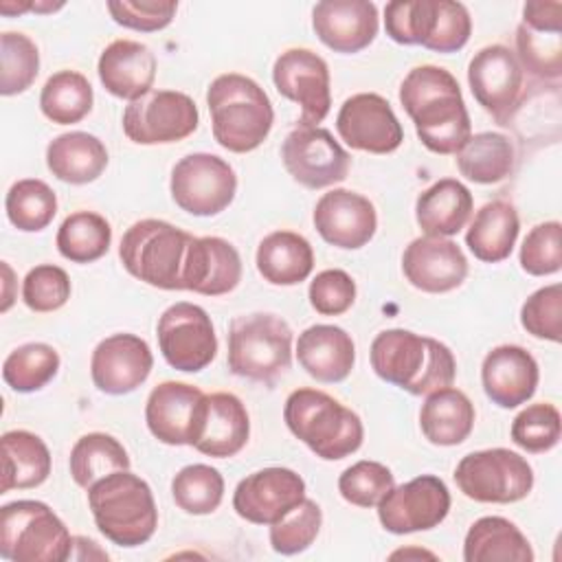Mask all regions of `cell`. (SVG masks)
I'll list each match as a JSON object with an SVG mask.
<instances>
[{
    "mask_svg": "<svg viewBox=\"0 0 562 562\" xmlns=\"http://www.w3.org/2000/svg\"><path fill=\"white\" fill-rule=\"evenodd\" d=\"M472 206L470 189L454 178H443L419 193L415 220L426 235L452 237L468 224Z\"/></svg>",
    "mask_w": 562,
    "mask_h": 562,
    "instance_id": "cell-30",
    "label": "cell"
},
{
    "mask_svg": "<svg viewBox=\"0 0 562 562\" xmlns=\"http://www.w3.org/2000/svg\"><path fill=\"white\" fill-rule=\"evenodd\" d=\"M2 272H4V301H2V312H7L9 307H11V292H9V288H11V277H13V272H11V268L7 266V261H2Z\"/></svg>",
    "mask_w": 562,
    "mask_h": 562,
    "instance_id": "cell-56",
    "label": "cell"
},
{
    "mask_svg": "<svg viewBox=\"0 0 562 562\" xmlns=\"http://www.w3.org/2000/svg\"><path fill=\"white\" fill-rule=\"evenodd\" d=\"M305 498V481L290 468H263L241 479L233 509L252 525H272Z\"/></svg>",
    "mask_w": 562,
    "mask_h": 562,
    "instance_id": "cell-20",
    "label": "cell"
},
{
    "mask_svg": "<svg viewBox=\"0 0 562 562\" xmlns=\"http://www.w3.org/2000/svg\"><path fill=\"white\" fill-rule=\"evenodd\" d=\"M57 250L72 263H92L101 259L112 241L110 222L94 211L70 213L57 231Z\"/></svg>",
    "mask_w": 562,
    "mask_h": 562,
    "instance_id": "cell-40",
    "label": "cell"
},
{
    "mask_svg": "<svg viewBox=\"0 0 562 562\" xmlns=\"http://www.w3.org/2000/svg\"><path fill=\"white\" fill-rule=\"evenodd\" d=\"M206 408V395L187 382L167 380L151 389L145 404L149 432L167 446H193Z\"/></svg>",
    "mask_w": 562,
    "mask_h": 562,
    "instance_id": "cell-18",
    "label": "cell"
},
{
    "mask_svg": "<svg viewBox=\"0 0 562 562\" xmlns=\"http://www.w3.org/2000/svg\"><path fill=\"white\" fill-rule=\"evenodd\" d=\"M450 512V492L435 474L415 476L393 485L378 503V518L389 533L404 536L428 531L443 522Z\"/></svg>",
    "mask_w": 562,
    "mask_h": 562,
    "instance_id": "cell-15",
    "label": "cell"
},
{
    "mask_svg": "<svg viewBox=\"0 0 562 562\" xmlns=\"http://www.w3.org/2000/svg\"><path fill=\"white\" fill-rule=\"evenodd\" d=\"M516 59L538 79H560L562 75V33L516 29Z\"/></svg>",
    "mask_w": 562,
    "mask_h": 562,
    "instance_id": "cell-47",
    "label": "cell"
},
{
    "mask_svg": "<svg viewBox=\"0 0 562 562\" xmlns=\"http://www.w3.org/2000/svg\"><path fill=\"white\" fill-rule=\"evenodd\" d=\"M241 281V257L235 246L222 237H193L182 277V290L220 296L228 294Z\"/></svg>",
    "mask_w": 562,
    "mask_h": 562,
    "instance_id": "cell-26",
    "label": "cell"
},
{
    "mask_svg": "<svg viewBox=\"0 0 562 562\" xmlns=\"http://www.w3.org/2000/svg\"><path fill=\"white\" fill-rule=\"evenodd\" d=\"M285 171L307 189H325L342 182L351 167V156L334 140L325 127L292 130L281 145Z\"/></svg>",
    "mask_w": 562,
    "mask_h": 562,
    "instance_id": "cell-16",
    "label": "cell"
},
{
    "mask_svg": "<svg viewBox=\"0 0 562 562\" xmlns=\"http://www.w3.org/2000/svg\"><path fill=\"white\" fill-rule=\"evenodd\" d=\"M61 7H64V2H57V4H53V2H31V11H37V13H50V11H57Z\"/></svg>",
    "mask_w": 562,
    "mask_h": 562,
    "instance_id": "cell-57",
    "label": "cell"
},
{
    "mask_svg": "<svg viewBox=\"0 0 562 562\" xmlns=\"http://www.w3.org/2000/svg\"><path fill=\"white\" fill-rule=\"evenodd\" d=\"M40 72V53L24 33L4 31L0 35V92L20 94L31 88Z\"/></svg>",
    "mask_w": 562,
    "mask_h": 562,
    "instance_id": "cell-44",
    "label": "cell"
},
{
    "mask_svg": "<svg viewBox=\"0 0 562 562\" xmlns=\"http://www.w3.org/2000/svg\"><path fill=\"white\" fill-rule=\"evenodd\" d=\"M402 270L413 288L430 294H443L465 281L468 259L452 239L424 235L406 246L402 255Z\"/></svg>",
    "mask_w": 562,
    "mask_h": 562,
    "instance_id": "cell-23",
    "label": "cell"
},
{
    "mask_svg": "<svg viewBox=\"0 0 562 562\" xmlns=\"http://www.w3.org/2000/svg\"><path fill=\"white\" fill-rule=\"evenodd\" d=\"M112 20L125 29L151 33L171 24L178 2L162 0H112L108 2Z\"/></svg>",
    "mask_w": 562,
    "mask_h": 562,
    "instance_id": "cell-52",
    "label": "cell"
},
{
    "mask_svg": "<svg viewBox=\"0 0 562 562\" xmlns=\"http://www.w3.org/2000/svg\"><path fill=\"white\" fill-rule=\"evenodd\" d=\"M408 555H417V558L422 555V558H432V560H435V555H432V553H428V551H404V549H402V551L391 553V558H393V560H395V558H408Z\"/></svg>",
    "mask_w": 562,
    "mask_h": 562,
    "instance_id": "cell-58",
    "label": "cell"
},
{
    "mask_svg": "<svg viewBox=\"0 0 562 562\" xmlns=\"http://www.w3.org/2000/svg\"><path fill=\"white\" fill-rule=\"evenodd\" d=\"M198 123L195 101L178 90H149L123 112V132L138 145L178 143L191 136Z\"/></svg>",
    "mask_w": 562,
    "mask_h": 562,
    "instance_id": "cell-12",
    "label": "cell"
},
{
    "mask_svg": "<svg viewBox=\"0 0 562 562\" xmlns=\"http://www.w3.org/2000/svg\"><path fill=\"white\" fill-rule=\"evenodd\" d=\"M46 167L61 182L88 184L105 171L108 149L88 132H66L48 143Z\"/></svg>",
    "mask_w": 562,
    "mask_h": 562,
    "instance_id": "cell-31",
    "label": "cell"
},
{
    "mask_svg": "<svg viewBox=\"0 0 562 562\" xmlns=\"http://www.w3.org/2000/svg\"><path fill=\"white\" fill-rule=\"evenodd\" d=\"M2 485L0 494L11 490H31L42 485L50 474L48 446L29 430H7L0 439Z\"/></svg>",
    "mask_w": 562,
    "mask_h": 562,
    "instance_id": "cell-34",
    "label": "cell"
},
{
    "mask_svg": "<svg viewBox=\"0 0 562 562\" xmlns=\"http://www.w3.org/2000/svg\"><path fill=\"white\" fill-rule=\"evenodd\" d=\"M151 367V349L136 334H112L103 338L90 358L92 382L108 395L132 393L149 378Z\"/></svg>",
    "mask_w": 562,
    "mask_h": 562,
    "instance_id": "cell-21",
    "label": "cell"
},
{
    "mask_svg": "<svg viewBox=\"0 0 562 562\" xmlns=\"http://www.w3.org/2000/svg\"><path fill=\"white\" fill-rule=\"evenodd\" d=\"M173 202L198 217L222 213L237 193V176L233 167L215 154H189L171 169L169 180Z\"/></svg>",
    "mask_w": 562,
    "mask_h": 562,
    "instance_id": "cell-11",
    "label": "cell"
},
{
    "mask_svg": "<svg viewBox=\"0 0 562 562\" xmlns=\"http://www.w3.org/2000/svg\"><path fill=\"white\" fill-rule=\"evenodd\" d=\"M171 496L182 512L206 516L213 514L224 498V479L206 463H191L173 476Z\"/></svg>",
    "mask_w": 562,
    "mask_h": 562,
    "instance_id": "cell-43",
    "label": "cell"
},
{
    "mask_svg": "<svg viewBox=\"0 0 562 562\" xmlns=\"http://www.w3.org/2000/svg\"><path fill=\"white\" fill-rule=\"evenodd\" d=\"M323 525V512L316 501L303 498L283 518L270 525V544L281 555H296L312 547Z\"/></svg>",
    "mask_w": 562,
    "mask_h": 562,
    "instance_id": "cell-45",
    "label": "cell"
},
{
    "mask_svg": "<svg viewBox=\"0 0 562 562\" xmlns=\"http://www.w3.org/2000/svg\"><path fill=\"white\" fill-rule=\"evenodd\" d=\"M292 364V329L270 312L241 314L228 327V369L246 380L272 384Z\"/></svg>",
    "mask_w": 562,
    "mask_h": 562,
    "instance_id": "cell-7",
    "label": "cell"
},
{
    "mask_svg": "<svg viewBox=\"0 0 562 562\" xmlns=\"http://www.w3.org/2000/svg\"><path fill=\"white\" fill-rule=\"evenodd\" d=\"M538 378V362L518 345L494 347L481 364L483 391L501 408H516L531 400Z\"/></svg>",
    "mask_w": 562,
    "mask_h": 562,
    "instance_id": "cell-25",
    "label": "cell"
},
{
    "mask_svg": "<svg viewBox=\"0 0 562 562\" xmlns=\"http://www.w3.org/2000/svg\"><path fill=\"white\" fill-rule=\"evenodd\" d=\"M336 130L351 149L369 154H391L404 140V130L393 108L375 92L349 97L338 110Z\"/></svg>",
    "mask_w": 562,
    "mask_h": 562,
    "instance_id": "cell-19",
    "label": "cell"
},
{
    "mask_svg": "<svg viewBox=\"0 0 562 562\" xmlns=\"http://www.w3.org/2000/svg\"><path fill=\"white\" fill-rule=\"evenodd\" d=\"M272 81L285 99L301 105L299 125L318 127L329 114V68L321 55L310 48H288L274 59Z\"/></svg>",
    "mask_w": 562,
    "mask_h": 562,
    "instance_id": "cell-17",
    "label": "cell"
},
{
    "mask_svg": "<svg viewBox=\"0 0 562 562\" xmlns=\"http://www.w3.org/2000/svg\"><path fill=\"white\" fill-rule=\"evenodd\" d=\"M512 441L531 454L555 448L560 441V411L549 402L522 408L514 417Z\"/></svg>",
    "mask_w": 562,
    "mask_h": 562,
    "instance_id": "cell-46",
    "label": "cell"
},
{
    "mask_svg": "<svg viewBox=\"0 0 562 562\" xmlns=\"http://www.w3.org/2000/svg\"><path fill=\"white\" fill-rule=\"evenodd\" d=\"M97 72L110 94L136 101L154 86L156 57L136 40H114L103 48Z\"/></svg>",
    "mask_w": 562,
    "mask_h": 562,
    "instance_id": "cell-27",
    "label": "cell"
},
{
    "mask_svg": "<svg viewBox=\"0 0 562 562\" xmlns=\"http://www.w3.org/2000/svg\"><path fill=\"white\" fill-rule=\"evenodd\" d=\"M206 103L213 138L233 154L257 149L272 130V103L263 88L246 75L215 77L206 90Z\"/></svg>",
    "mask_w": 562,
    "mask_h": 562,
    "instance_id": "cell-3",
    "label": "cell"
},
{
    "mask_svg": "<svg viewBox=\"0 0 562 562\" xmlns=\"http://www.w3.org/2000/svg\"><path fill=\"white\" fill-rule=\"evenodd\" d=\"M92 86L77 70H59L50 75L40 92L42 114L57 125L79 123L92 110Z\"/></svg>",
    "mask_w": 562,
    "mask_h": 562,
    "instance_id": "cell-39",
    "label": "cell"
},
{
    "mask_svg": "<svg viewBox=\"0 0 562 562\" xmlns=\"http://www.w3.org/2000/svg\"><path fill=\"white\" fill-rule=\"evenodd\" d=\"M310 305L323 316H340L356 301L353 279L338 268L318 272L310 283Z\"/></svg>",
    "mask_w": 562,
    "mask_h": 562,
    "instance_id": "cell-53",
    "label": "cell"
},
{
    "mask_svg": "<svg viewBox=\"0 0 562 562\" xmlns=\"http://www.w3.org/2000/svg\"><path fill=\"white\" fill-rule=\"evenodd\" d=\"M250 419L241 400L233 393L206 395L200 435L193 448L206 457H235L248 441Z\"/></svg>",
    "mask_w": 562,
    "mask_h": 562,
    "instance_id": "cell-29",
    "label": "cell"
},
{
    "mask_svg": "<svg viewBox=\"0 0 562 562\" xmlns=\"http://www.w3.org/2000/svg\"><path fill=\"white\" fill-rule=\"evenodd\" d=\"M193 235L162 220L132 224L119 246L123 268L138 281L160 290H182Z\"/></svg>",
    "mask_w": 562,
    "mask_h": 562,
    "instance_id": "cell-6",
    "label": "cell"
},
{
    "mask_svg": "<svg viewBox=\"0 0 562 562\" xmlns=\"http://www.w3.org/2000/svg\"><path fill=\"white\" fill-rule=\"evenodd\" d=\"M88 505L99 531L119 547H140L158 527L151 487L130 470L99 479L88 490Z\"/></svg>",
    "mask_w": 562,
    "mask_h": 562,
    "instance_id": "cell-5",
    "label": "cell"
},
{
    "mask_svg": "<svg viewBox=\"0 0 562 562\" xmlns=\"http://www.w3.org/2000/svg\"><path fill=\"white\" fill-rule=\"evenodd\" d=\"M393 485V472L378 461H358L338 479L340 496L356 507H375Z\"/></svg>",
    "mask_w": 562,
    "mask_h": 562,
    "instance_id": "cell-48",
    "label": "cell"
},
{
    "mask_svg": "<svg viewBox=\"0 0 562 562\" xmlns=\"http://www.w3.org/2000/svg\"><path fill=\"white\" fill-rule=\"evenodd\" d=\"M468 83L479 105L496 123L509 125L525 88V70L516 53L503 44L481 48L468 64Z\"/></svg>",
    "mask_w": 562,
    "mask_h": 562,
    "instance_id": "cell-14",
    "label": "cell"
},
{
    "mask_svg": "<svg viewBox=\"0 0 562 562\" xmlns=\"http://www.w3.org/2000/svg\"><path fill=\"white\" fill-rule=\"evenodd\" d=\"M0 11H2L4 15L24 13V11H31V2H11V0H4V2H0Z\"/></svg>",
    "mask_w": 562,
    "mask_h": 562,
    "instance_id": "cell-55",
    "label": "cell"
},
{
    "mask_svg": "<svg viewBox=\"0 0 562 562\" xmlns=\"http://www.w3.org/2000/svg\"><path fill=\"white\" fill-rule=\"evenodd\" d=\"M457 487L476 503H516L533 487V470L525 457L507 448L465 454L454 468Z\"/></svg>",
    "mask_w": 562,
    "mask_h": 562,
    "instance_id": "cell-10",
    "label": "cell"
},
{
    "mask_svg": "<svg viewBox=\"0 0 562 562\" xmlns=\"http://www.w3.org/2000/svg\"><path fill=\"white\" fill-rule=\"evenodd\" d=\"M400 103L424 147L435 154H457L472 136L459 81L441 66L424 64L408 70L400 86Z\"/></svg>",
    "mask_w": 562,
    "mask_h": 562,
    "instance_id": "cell-1",
    "label": "cell"
},
{
    "mask_svg": "<svg viewBox=\"0 0 562 562\" xmlns=\"http://www.w3.org/2000/svg\"><path fill=\"white\" fill-rule=\"evenodd\" d=\"M59 371V353L46 342H26L13 349L2 364L4 382L18 393L44 389Z\"/></svg>",
    "mask_w": 562,
    "mask_h": 562,
    "instance_id": "cell-42",
    "label": "cell"
},
{
    "mask_svg": "<svg viewBox=\"0 0 562 562\" xmlns=\"http://www.w3.org/2000/svg\"><path fill=\"white\" fill-rule=\"evenodd\" d=\"M75 538L42 501H13L0 509V555L13 562H64Z\"/></svg>",
    "mask_w": 562,
    "mask_h": 562,
    "instance_id": "cell-9",
    "label": "cell"
},
{
    "mask_svg": "<svg viewBox=\"0 0 562 562\" xmlns=\"http://www.w3.org/2000/svg\"><path fill=\"white\" fill-rule=\"evenodd\" d=\"M116 470H130V457L112 435L88 432L70 450V476L83 490H90L99 479Z\"/></svg>",
    "mask_w": 562,
    "mask_h": 562,
    "instance_id": "cell-38",
    "label": "cell"
},
{
    "mask_svg": "<svg viewBox=\"0 0 562 562\" xmlns=\"http://www.w3.org/2000/svg\"><path fill=\"white\" fill-rule=\"evenodd\" d=\"M4 211L18 231L37 233L53 222L57 213V195L46 182L37 178H24L13 182L7 191Z\"/></svg>",
    "mask_w": 562,
    "mask_h": 562,
    "instance_id": "cell-41",
    "label": "cell"
},
{
    "mask_svg": "<svg viewBox=\"0 0 562 562\" xmlns=\"http://www.w3.org/2000/svg\"><path fill=\"white\" fill-rule=\"evenodd\" d=\"M520 266L531 277L555 274L562 268L560 222H542L527 233L520 246Z\"/></svg>",
    "mask_w": 562,
    "mask_h": 562,
    "instance_id": "cell-49",
    "label": "cell"
},
{
    "mask_svg": "<svg viewBox=\"0 0 562 562\" xmlns=\"http://www.w3.org/2000/svg\"><path fill=\"white\" fill-rule=\"evenodd\" d=\"M465 562H531L533 551L522 531L503 516H483L465 533Z\"/></svg>",
    "mask_w": 562,
    "mask_h": 562,
    "instance_id": "cell-36",
    "label": "cell"
},
{
    "mask_svg": "<svg viewBox=\"0 0 562 562\" xmlns=\"http://www.w3.org/2000/svg\"><path fill=\"white\" fill-rule=\"evenodd\" d=\"M384 29L397 44L454 53L468 44L472 18L465 4L452 0H395L384 7Z\"/></svg>",
    "mask_w": 562,
    "mask_h": 562,
    "instance_id": "cell-8",
    "label": "cell"
},
{
    "mask_svg": "<svg viewBox=\"0 0 562 562\" xmlns=\"http://www.w3.org/2000/svg\"><path fill=\"white\" fill-rule=\"evenodd\" d=\"M369 356L378 378L411 395L446 389L457 375V360L443 342L408 329L380 331L371 342Z\"/></svg>",
    "mask_w": 562,
    "mask_h": 562,
    "instance_id": "cell-2",
    "label": "cell"
},
{
    "mask_svg": "<svg viewBox=\"0 0 562 562\" xmlns=\"http://www.w3.org/2000/svg\"><path fill=\"white\" fill-rule=\"evenodd\" d=\"M474 417L470 397L454 386H446L426 395L419 411V428L435 446H459L470 437Z\"/></svg>",
    "mask_w": 562,
    "mask_h": 562,
    "instance_id": "cell-32",
    "label": "cell"
},
{
    "mask_svg": "<svg viewBox=\"0 0 562 562\" xmlns=\"http://www.w3.org/2000/svg\"><path fill=\"white\" fill-rule=\"evenodd\" d=\"M318 235L345 250H358L369 244L378 228V213L369 198L349 191L331 189L323 193L312 213Z\"/></svg>",
    "mask_w": 562,
    "mask_h": 562,
    "instance_id": "cell-22",
    "label": "cell"
},
{
    "mask_svg": "<svg viewBox=\"0 0 562 562\" xmlns=\"http://www.w3.org/2000/svg\"><path fill=\"white\" fill-rule=\"evenodd\" d=\"M520 325L533 336L560 342L562 334V285L551 283L536 290L520 307Z\"/></svg>",
    "mask_w": 562,
    "mask_h": 562,
    "instance_id": "cell-51",
    "label": "cell"
},
{
    "mask_svg": "<svg viewBox=\"0 0 562 562\" xmlns=\"http://www.w3.org/2000/svg\"><path fill=\"white\" fill-rule=\"evenodd\" d=\"M518 231L520 222L516 209L505 200H492L474 213L465 244L479 261L498 263L512 255Z\"/></svg>",
    "mask_w": 562,
    "mask_h": 562,
    "instance_id": "cell-35",
    "label": "cell"
},
{
    "mask_svg": "<svg viewBox=\"0 0 562 562\" xmlns=\"http://www.w3.org/2000/svg\"><path fill=\"white\" fill-rule=\"evenodd\" d=\"M522 24L531 31L542 33H562V2H542L533 0L522 7Z\"/></svg>",
    "mask_w": 562,
    "mask_h": 562,
    "instance_id": "cell-54",
    "label": "cell"
},
{
    "mask_svg": "<svg viewBox=\"0 0 562 562\" xmlns=\"http://www.w3.org/2000/svg\"><path fill=\"white\" fill-rule=\"evenodd\" d=\"M463 178L479 184H496L514 171L516 151L512 140L498 132H479L454 154Z\"/></svg>",
    "mask_w": 562,
    "mask_h": 562,
    "instance_id": "cell-37",
    "label": "cell"
},
{
    "mask_svg": "<svg viewBox=\"0 0 562 562\" xmlns=\"http://www.w3.org/2000/svg\"><path fill=\"white\" fill-rule=\"evenodd\" d=\"M70 299V279L64 268L53 263L35 266L22 281V301L33 312H55Z\"/></svg>",
    "mask_w": 562,
    "mask_h": 562,
    "instance_id": "cell-50",
    "label": "cell"
},
{
    "mask_svg": "<svg viewBox=\"0 0 562 562\" xmlns=\"http://www.w3.org/2000/svg\"><path fill=\"white\" fill-rule=\"evenodd\" d=\"M156 336L162 358L178 371H202L217 353L211 316L195 303L180 301L169 305L158 318Z\"/></svg>",
    "mask_w": 562,
    "mask_h": 562,
    "instance_id": "cell-13",
    "label": "cell"
},
{
    "mask_svg": "<svg viewBox=\"0 0 562 562\" xmlns=\"http://www.w3.org/2000/svg\"><path fill=\"white\" fill-rule=\"evenodd\" d=\"M283 419L290 432L325 461L345 459L362 446L360 417L325 391H292L283 406Z\"/></svg>",
    "mask_w": 562,
    "mask_h": 562,
    "instance_id": "cell-4",
    "label": "cell"
},
{
    "mask_svg": "<svg viewBox=\"0 0 562 562\" xmlns=\"http://www.w3.org/2000/svg\"><path fill=\"white\" fill-rule=\"evenodd\" d=\"M257 270L272 285H296L314 270L310 241L292 231H274L259 241Z\"/></svg>",
    "mask_w": 562,
    "mask_h": 562,
    "instance_id": "cell-33",
    "label": "cell"
},
{
    "mask_svg": "<svg viewBox=\"0 0 562 562\" xmlns=\"http://www.w3.org/2000/svg\"><path fill=\"white\" fill-rule=\"evenodd\" d=\"M378 7L367 0H323L312 9V29L336 53H358L378 35Z\"/></svg>",
    "mask_w": 562,
    "mask_h": 562,
    "instance_id": "cell-24",
    "label": "cell"
},
{
    "mask_svg": "<svg viewBox=\"0 0 562 562\" xmlns=\"http://www.w3.org/2000/svg\"><path fill=\"white\" fill-rule=\"evenodd\" d=\"M299 364L318 382H342L356 362L351 336L336 325H312L296 340Z\"/></svg>",
    "mask_w": 562,
    "mask_h": 562,
    "instance_id": "cell-28",
    "label": "cell"
}]
</instances>
